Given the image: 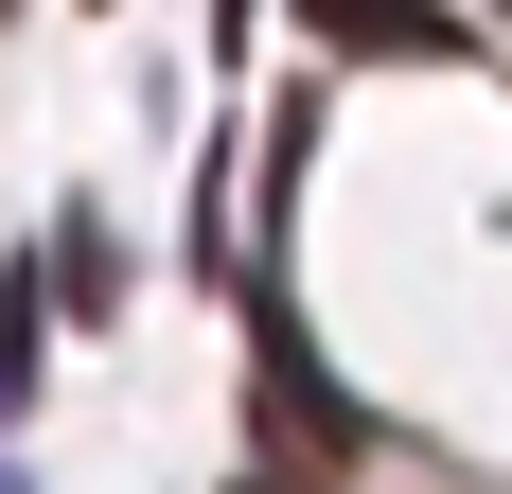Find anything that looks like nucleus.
Returning a JSON list of instances; mask_svg holds the SVG:
<instances>
[{"instance_id": "nucleus-1", "label": "nucleus", "mask_w": 512, "mask_h": 494, "mask_svg": "<svg viewBox=\"0 0 512 494\" xmlns=\"http://www.w3.org/2000/svg\"><path fill=\"white\" fill-rule=\"evenodd\" d=\"M248 389H265V424H283V459H336V477L371 459V406L336 389V371H318V353L283 336V318H265V353H248Z\"/></svg>"}, {"instance_id": "nucleus-2", "label": "nucleus", "mask_w": 512, "mask_h": 494, "mask_svg": "<svg viewBox=\"0 0 512 494\" xmlns=\"http://www.w3.org/2000/svg\"><path fill=\"white\" fill-rule=\"evenodd\" d=\"M36 389H53V265H18V283H0V424Z\"/></svg>"}, {"instance_id": "nucleus-3", "label": "nucleus", "mask_w": 512, "mask_h": 494, "mask_svg": "<svg viewBox=\"0 0 512 494\" xmlns=\"http://www.w3.org/2000/svg\"><path fill=\"white\" fill-rule=\"evenodd\" d=\"M318 36H336V53H460L424 0H318Z\"/></svg>"}, {"instance_id": "nucleus-4", "label": "nucleus", "mask_w": 512, "mask_h": 494, "mask_svg": "<svg viewBox=\"0 0 512 494\" xmlns=\"http://www.w3.org/2000/svg\"><path fill=\"white\" fill-rule=\"evenodd\" d=\"M36 265H53V283H71V318H106V300H124V247H106V230H53Z\"/></svg>"}, {"instance_id": "nucleus-5", "label": "nucleus", "mask_w": 512, "mask_h": 494, "mask_svg": "<svg viewBox=\"0 0 512 494\" xmlns=\"http://www.w3.org/2000/svg\"><path fill=\"white\" fill-rule=\"evenodd\" d=\"M0 494H36V477H18V459H0Z\"/></svg>"}, {"instance_id": "nucleus-6", "label": "nucleus", "mask_w": 512, "mask_h": 494, "mask_svg": "<svg viewBox=\"0 0 512 494\" xmlns=\"http://www.w3.org/2000/svg\"><path fill=\"white\" fill-rule=\"evenodd\" d=\"M248 494H301V477H248Z\"/></svg>"}]
</instances>
